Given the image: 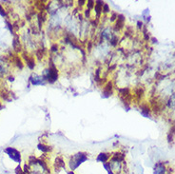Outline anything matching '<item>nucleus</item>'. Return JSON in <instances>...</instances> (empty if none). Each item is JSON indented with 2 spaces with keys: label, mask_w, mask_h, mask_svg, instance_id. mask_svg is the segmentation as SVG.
Segmentation results:
<instances>
[{
  "label": "nucleus",
  "mask_w": 175,
  "mask_h": 174,
  "mask_svg": "<svg viewBox=\"0 0 175 174\" xmlns=\"http://www.w3.org/2000/svg\"><path fill=\"white\" fill-rule=\"evenodd\" d=\"M4 151L7 153V154L10 156V158L13 159V161L17 162V163H20V161H21V155H20V152L17 149H13V147H7Z\"/></svg>",
  "instance_id": "obj_4"
},
{
  "label": "nucleus",
  "mask_w": 175,
  "mask_h": 174,
  "mask_svg": "<svg viewBox=\"0 0 175 174\" xmlns=\"http://www.w3.org/2000/svg\"><path fill=\"white\" fill-rule=\"evenodd\" d=\"M141 114L142 115H144L145 117H148L150 115V113L151 112V108L149 104H147V103H145V104H142L141 105Z\"/></svg>",
  "instance_id": "obj_12"
},
{
  "label": "nucleus",
  "mask_w": 175,
  "mask_h": 174,
  "mask_svg": "<svg viewBox=\"0 0 175 174\" xmlns=\"http://www.w3.org/2000/svg\"><path fill=\"white\" fill-rule=\"evenodd\" d=\"M31 82L32 85L37 86V85H44L46 83V81L44 80L42 76H37V75H32L31 77Z\"/></svg>",
  "instance_id": "obj_10"
},
{
  "label": "nucleus",
  "mask_w": 175,
  "mask_h": 174,
  "mask_svg": "<svg viewBox=\"0 0 175 174\" xmlns=\"http://www.w3.org/2000/svg\"><path fill=\"white\" fill-rule=\"evenodd\" d=\"M45 52L46 50L45 49H38L36 52H35V57H36L37 60H42L45 56Z\"/></svg>",
  "instance_id": "obj_14"
},
{
  "label": "nucleus",
  "mask_w": 175,
  "mask_h": 174,
  "mask_svg": "<svg viewBox=\"0 0 175 174\" xmlns=\"http://www.w3.org/2000/svg\"><path fill=\"white\" fill-rule=\"evenodd\" d=\"M111 157V153H109V152H102V153H100L98 156H97L96 160L98 161V162H101V163H103V164H106V163H108V162L109 161Z\"/></svg>",
  "instance_id": "obj_8"
},
{
  "label": "nucleus",
  "mask_w": 175,
  "mask_h": 174,
  "mask_svg": "<svg viewBox=\"0 0 175 174\" xmlns=\"http://www.w3.org/2000/svg\"><path fill=\"white\" fill-rule=\"evenodd\" d=\"M111 13V10H109V5L107 4V3H105L103 6V14H108Z\"/></svg>",
  "instance_id": "obj_18"
},
{
  "label": "nucleus",
  "mask_w": 175,
  "mask_h": 174,
  "mask_svg": "<svg viewBox=\"0 0 175 174\" xmlns=\"http://www.w3.org/2000/svg\"><path fill=\"white\" fill-rule=\"evenodd\" d=\"M174 137H175V123L173 124L172 126H171L170 130V132H168V142L172 141Z\"/></svg>",
  "instance_id": "obj_15"
},
{
  "label": "nucleus",
  "mask_w": 175,
  "mask_h": 174,
  "mask_svg": "<svg viewBox=\"0 0 175 174\" xmlns=\"http://www.w3.org/2000/svg\"><path fill=\"white\" fill-rule=\"evenodd\" d=\"M13 49L16 52H20L22 51V45L21 42H20V39L17 35H14L13 40Z\"/></svg>",
  "instance_id": "obj_9"
},
{
  "label": "nucleus",
  "mask_w": 175,
  "mask_h": 174,
  "mask_svg": "<svg viewBox=\"0 0 175 174\" xmlns=\"http://www.w3.org/2000/svg\"><path fill=\"white\" fill-rule=\"evenodd\" d=\"M22 58L24 59V61L26 62L27 66L29 67V69L34 70L35 67V58L32 55L29 54L27 52H22Z\"/></svg>",
  "instance_id": "obj_5"
},
{
  "label": "nucleus",
  "mask_w": 175,
  "mask_h": 174,
  "mask_svg": "<svg viewBox=\"0 0 175 174\" xmlns=\"http://www.w3.org/2000/svg\"><path fill=\"white\" fill-rule=\"evenodd\" d=\"M2 107V106H1V104H0V108H1Z\"/></svg>",
  "instance_id": "obj_22"
},
{
  "label": "nucleus",
  "mask_w": 175,
  "mask_h": 174,
  "mask_svg": "<svg viewBox=\"0 0 175 174\" xmlns=\"http://www.w3.org/2000/svg\"><path fill=\"white\" fill-rule=\"evenodd\" d=\"M125 27H126V18H125V16H124L123 14H118L116 21L114 22V25H113L114 31L119 32V31H122V29H125Z\"/></svg>",
  "instance_id": "obj_3"
},
{
  "label": "nucleus",
  "mask_w": 175,
  "mask_h": 174,
  "mask_svg": "<svg viewBox=\"0 0 175 174\" xmlns=\"http://www.w3.org/2000/svg\"><path fill=\"white\" fill-rule=\"evenodd\" d=\"M167 105H168V107L170 108H175V93L172 94L170 97V99H168V101L167 102Z\"/></svg>",
  "instance_id": "obj_16"
},
{
  "label": "nucleus",
  "mask_w": 175,
  "mask_h": 174,
  "mask_svg": "<svg viewBox=\"0 0 175 174\" xmlns=\"http://www.w3.org/2000/svg\"><path fill=\"white\" fill-rule=\"evenodd\" d=\"M54 167H55V169H58V170L66 167V163H65L63 157H61V156H57V158L55 159Z\"/></svg>",
  "instance_id": "obj_11"
},
{
  "label": "nucleus",
  "mask_w": 175,
  "mask_h": 174,
  "mask_svg": "<svg viewBox=\"0 0 175 174\" xmlns=\"http://www.w3.org/2000/svg\"><path fill=\"white\" fill-rule=\"evenodd\" d=\"M68 174H75V173H74V171H69Z\"/></svg>",
  "instance_id": "obj_21"
},
{
  "label": "nucleus",
  "mask_w": 175,
  "mask_h": 174,
  "mask_svg": "<svg viewBox=\"0 0 175 174\" xmlns=\"http://www.w3.org/2000/svg\"><path fill=\"white\" fill-rule=\"evenodd\" d=\"M58 50H59V46H58V44L57 43H53L52 47H50V51L52 52V54H54V52H58Z\"/></svg>",
  "instance_id": "obj_17"
},
{
  "label": "nucleus",
  "mask_w": 175,
  "mask_h": 174,
  "mask_svg": "<svg viewBox=\"0 0 175 174\" xmlns=\"http://www.w3.org/2000/svg\"><path fill=\"white\" fill-rule=\"evenodd\" d=\"M10 59L11 61L13 62V64H14V66L16 68H18L19 70H22L24 68V64H23V61L21 60L18 55H14V54H11L10 55Z\"/></svg>",
  "instance_id": "obj_7"
},
{
  "label": "nucleus",
  "mask_w": 175,
  "mask_h": 174,
  "mask_svg": "<svg viewBox=\"0 0 175 174\" xmlns=\"http://www.w3.org/2000/svg\"><path fill=\"white\" fill-rule=\"evenodd\" d=\"M115 90V86L112 80H109L106 82V84L103 86L102 90V96L104 98H108V97L111 96Z\"/></svg>",
  "instance_id": "obj_2"
},
{
  "label": "nucleus",
  "mask_w": 175,
  "mask_h": 174,
  "mask_svg": "<svg viewBox=\"0 0 175 174\" xmlns=\"http://www.w3.org/2000/svg\"><path fill=\"white\" fill-rule=\"evenodd\" d=\"M0 14H1L2 16H4V17H7V13H6L4 8H3L1 5H0Z\"/></svg>",
  "instance_id": "obj_20"
},
{
  "label": "nucleus",
  "mask_w": 175,
  "mask_h": 174,
  "mask_svg": "<svg viewBox=\"0 0 175 174\" xmlns=\"http://www.w3.org/2000/svg\"><path fill=\"white\" fill-rule=\"evenodd\" d=\"M38 149L44 153H50L52 150V147L48 145H46V144H39V145H38Z\"/></svg>",
  "instance_id": "obj_13"
},
{
  "label": "nucleus",
  "mask_w": 175,
  "mask_h": 174,
  "mask_svg": "<svg viewBox=\"0 0 175 174\" xmlns=\"http://www.w3.org/2000/svg\"><path fill=\"white\" fill-rule=\"evenodd\" d=\"M168 169L166 167V165L163 162H159L154 166L153 173L154 174H167Z\"/></svg>",
  "instance_id": "obj_6"
},
{
  "label": "nucleus",
  "mask_w": 175,
  "mask_h": 174,
  "mask_svg": "<svg viewBox=\"0 0 175 174\" xmlns=\"http://www.w3.org/2000/svg\"><path fill=\"white\" fill-rule=\"evenodd\" d=\"M15 173L16 174H26L24 172V170H23L20 167H17L16 169H15Z\"/></svg>",
  "instance_id": "obj_19"
},
{
  "label": "nucleus",
  "mask_w": 175,
  "mask_h": 174,
  "mask_svg": "<svg viewBox=\"0 0 175 174\" xmlns=\"http://www.w3.org/2000/svg\"><path fill=\"white\" fill-rule=\"evenodd\" d=\"M88 160V154L86 152H78L76 154L72 155L70 157V161L68 162L69 167L70 171H74V170L78 167L82 163H84Z\"/></svg>",
  "instance_id": "obj_1"
}]
</instances>
